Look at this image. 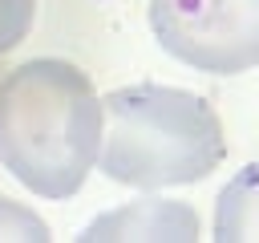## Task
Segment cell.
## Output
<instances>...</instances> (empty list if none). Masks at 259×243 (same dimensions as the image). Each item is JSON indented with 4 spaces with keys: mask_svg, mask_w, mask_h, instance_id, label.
I'll use <instances>...</instances> for the list:
<instances>
[{
    "mask_svg": "<svg viewBox=\"0 0 259 243\" xmlns=\"http://www.w3.org/2000/svg\"><path fill=\"white\" fill-rule=\"evenodd\" d=\"M101 97L73 61L32 57L0 81V162L40 198H69L101 154Z\"/></svg>",
    "mask_w": 259,
    "mask_h": 243,
    "instance_id": "obj_1",
    "label": "cell"
},
{
    "mask_svg": "<svg viewBox=\"0 0 259 243\" xmlns=\"http://www.w3.org/2000/svg\"><path fill=\"white\" fill-rule=\"evenodd\" d=\"M105 178L134 190L186 186L214 174L227 158V134L214 105L174 85H121L101 97Z\"/></svg>",
    "mask_w": 259,
    "mask_h": 243,
    "instance_id": "obj_2",
    "label": "cell"
},
{
    "mask_svg": "<svg viewBox=\"0 0 259 243\" xmlns=\"http://www.w3.org/2000/svg\"><path fill=\"white\" fill-rule=\"evenodd\" d=\"M158 45L214 77H235L259 65V0H150Z\"/></svg>",
    "mask_w": 259,
    "mask_h": 243,
    "instance_id": "obj_3",
    "label": "cell"
},
{
    "mask_svg": "<svg viewBox=\"0 0 259 243\" xmlns=\"http://www.w3.org/2000/svg\"><path fill=\"white\" fill-rule=\"evenodd\" d=\"M198 211L178 198H138L109 215H97L77 235L81 243H194Z\"/></svg>",
    "mask_w": 259,
    "mask_h": 243,
    "instance_id": "obj_4",
    "label": "cell"
},
{
    "mask_svg": "<svg viewBox=\"0 0 259 243\" xmlns=\"http://www.w3.org/2000/svg\"><path fill=\"white\" fill-rule=\"evenodd\" d=\"M219 243H259V162H247L214 202Z\"/></svg>",
    "mask_w": 259,
    "mask_h": 243,
    "instance_id": "obj_5",
    "label": "cell"
},
{
    "mask_svg": "<svg viewBox=\"0 0 259 243\" xmlns=\"http://www.w3.org/2000/svg\"><path fill=\"white\" fill-rule=\"evenodd\" d=\"M8 239H16V243H49L53 231L36 211H28L24 202L0 194V243H8Z\"/></svg>",
    "mask_w": 259,
    "mask_h": 243,
    "instance_id": "obj_6",
    "label": "cell"
},
{
    "mask_svg": "<svg viewBox=\"0 0 259 243\" xmlns=\"http://www.w3.org/2000/svg\"><path fill=\"white\" fill-rule=\"evenodd\" d=\"M36 20V0H0V57L12 53Z\"/></svg>",
    "mask_w": 259,
    "mask_h": 243,
    "instance_id": "obj_7",
    "label": "cell"
}]
</instances>
